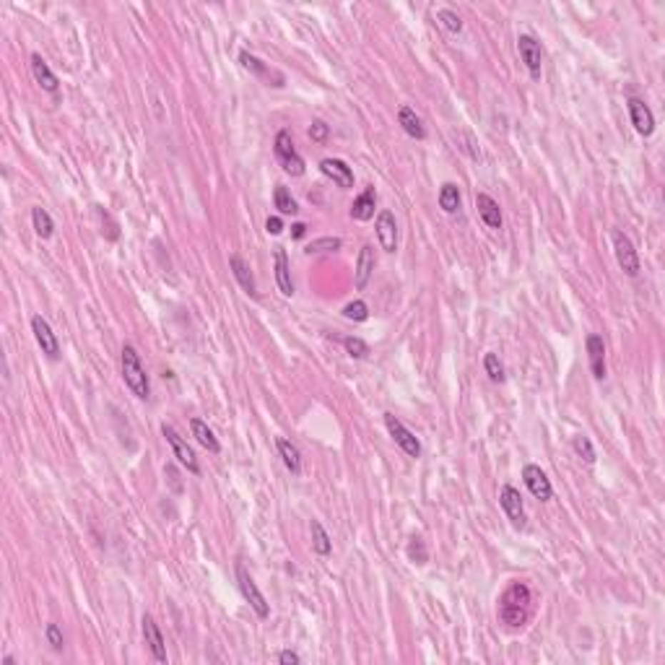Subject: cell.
I'll return each mask as SVG.
<instances>
[{"mask_svg":"<svg viewBox=\"0 0 665 665\" xmlns=\"http://www.w3.org/2000/svg\"><path fill=\"white\" fill-rule=\"evenodd\" d=\"M31 226H34L36 236L39 239H50L52 231H55V224H52V216L44 211L42 206L31 208Z\"/></svg>","mask_w":665,"mask_h":665,"instance_id":"28","label":"cell"},{"mask_svg":"<svg viewBox=\"0 0 665 665\" xmlns=\"http://www.w3.org/2000/svg\"><path fill=\"white\" fill-rule=\"evenodd\" d=\"M320 172L333 179L338 187H344V190L354 187V172H351V166L346 164V161H341V159H322Z\"/></svg>","mask_w":665,"mask_h":665,"instance_id":"15","label":"cell"},{"mask_svg":"<svg viewBox=\"0 0 665 665\" xmlns=\"http://www.w3.org/2000/svg\"><path fill=\"white\" fill-rule=\"evenodd\" d=\"M44 636H47V642H50L52 650H63V631H60L58 624H47V629H44Z\"/></svg>","mask_w":665,"mask_h":665,"instance_id":"38","label":"cell"},{"mask_svg":"<svg viewBox=\"0 0 665 665\" xmlns=\"http://www.w3.org/2000/svg\"><path fill=\"white\" fill-rule=\"evenodd\" d=\"M265 231L273 236H279L281 231H284V221H281L279 216H268V221H265Z\"/></svg>","mask_w":665,"mask_h":665,"instance_id":"40","label":"cell"},{"mask_svg":"<svg viewBox=\"0 0 665 665\" xmlns=\"http://www.w3.org/2000/svg\"><path fill=\"white\" fill-rule=\"evenodd\" d=\"M279 663L281 665H299L301 658L296 655V652H291V650H281L279 652Z\"/></svg>","mask_w":665,"mask_h":665,"instance_id":"41","label":"cell"},{"mask_svg":"<svg viewBox=\"0 0 665 665\" xmlns=\"http://www.w3.org/2000/svg\"><path fill=\"white\" fill-rule=\"evenodd\" d=\"M572 447H574V452H577L579 458L585 460L587 465H593L595 463V450H593V442L587 439V436H574V442H572Z\"/></svg>","mask_w":665,"mask_h":665,"instance_id":"36","label":"cell"},{"mask_svg":"<svg viewBox=\"0 0 665 665\" xmlns=\"http://www.w3.org/2000/svg\"><path fill=\"white\" fill-rule=\"evenodd\" d=\"M436 21L442 24L450 34H460V31H463V19H460L455 11H450V8H439V11H436Z\"/></svg>","mask_w":665,"mask_h":665,"instance_id":"31","label":"cell"},{"mask_svg":"<svg viewBox=\"0 0 665 665\" xmlns=\"http://www.w3.org/2000/svg\"><path fill=\"white\" fill-rule=\"evenodd\" d=\"M276 444H279V455H281V460H284V465H286L294 476H299V473H301V452H299V447H296L294 442H289V439H284V436H281Z\"/></svg>","mask_w":665,"mask_h":665,"instance_id":"26","label":"cell"},{"mask_svg":"<svg viewBox=\"0 0 665 665\" xmlns=\"http://www.w3.org/2000/svg\"><path fill=\"white\" fill-rule=\"evenodd\" d=\"M190 429H193V436L198 439V444H201V447H206V450L214 452V455H219V452H221V442L216 439L214 431L208 429L206 421H201V419H193V421H190Z\"/></svg>","mask_w":665,"mask_h":665,"instance_id":"25","label":"cell"},{"mask_svg":"<svg viewBox=\"0 0 665 665\" xmlns=\"http://www.w3.org/2000/svg\"><path fill=\"white\" fill-rule=\"evenodd\" d=\"M476 208H479L481 221L486 224L489 229H501V224H504L501 221V208L491 195H486V193L476 195Z\"/></svg>","mask_w":665,"mask_h":665,"instance_id":"18","label":"cell"},{"mask_svg":"<svg viewBox=\"0 0 665 665\" xmlns=\"http://www.w3.org/2000/svg\"><path fill=\"white\" fill-rule=\"evenodd\" d=\"M3 665H16V660L11 658V655H8V658H3Z\"/></svg>","mask_w":665,"mask_h":665,"instance_id":"43","label":"cell"},{"mask_svg":"<svg viewBox=\"0 0 665 665\" xmlns=\"http://www.w3.org/2000/svg\"><path fill=\"white\" fill-rule=\"evenodd\" d=\"M587 359H590V369L595 379H606V344L598 333L587 336Z\"/></svg>","mask_w":665,"mask_h":665,"instance_id":"16","label":"cell"},{"mask_svg":"<svg viewBox=\"0 0 665 665\" xmlns=\"http://www.w3.org/2000/svg\"><path fill=\"white\" fill-rule=\"evenodd\" d=\"M273 263H276V284L284 296H294V281H291V265H289V255L284 247L273 252Z\"/></svg>","mask_w":665,"mask_h":665,"instance_id":"17","label":"cell"},{"mask_svg":"<svg viewBox=\"0 0 665 665\" xmlns=\"http://www.w3.org/2000/svg\"><path fill=\"white\" fill-rule=\"evenodd\" d=\"M517 52H520L522 63L528 68V73L533 79H541V63H544V50H541V42L536 36L520 34L517 36Z\"/></svg>","mask_w":665,"mask_h":665,"instance_id":"8","label":"cell"},{"mask_svg":"<svg viewBox=\"0 0 665 665\" xmlns=\"http://www.w3.org/2000/svg\"><path fill=\"white\" fill-rule=\"evenodd\" d=\"M528 608H530V587L525 582H512L499 598V619L507 626L517 629V626H522V624L528 621Z\"/></svg>","mask_w":665,"mask_h":665,"instance_id":"1","label":"cell"},{"mask_svg":"<svg viewBox=\"0 0 665 665\" xmlns=\"http://www.w3.org/2000/svg\"><path fill=\"white\" fill-rule=\"evenodd\" d=\"M304 234H307V226H304V224H294V226H291V236H296V239H299V236H304Z\"/></svg>","mask_w":665,"mask_h":665,"instance_id":"42","label":"cell"},{"mask_svg":"<svg viewBox=\"0 0 665 665\" xmlns=\"http://www.w3.org/2000/svg\"><path fill=\"white\" fill-rule=\"evenodd\" d=\"M484 369H486L491 382H504V366H501L496 354H486V356H484Z\"/></svg>","mask_w":665,"mask_h":665,"instance_id":"34","label":"cell"},{"mask_svg":"<svg viewBox=\"0 0 665 665\" xmlns=\"http://www.w3.org/2000/svg\"><path fill=\"white\" fill-rule=\"evenodd\" d=\"M522 481H525V486H528V491L536 496V499L541 501H549L551 496H554V489H551V481L549 476H546L538 465H525L522 468Z\"/></svg>","mask_w":665,"mask_h":665,"instance_id":"12","label":"cell"},{"mask_svg":"<svg viewBox=\"0 0 665 665\" xmlns=\"http://www.w3.org/2000/svg\"><path fill=\"white\" fill-rule=\"evenodd\" d=\"M374 203H377V195H374V187H369V190H364L356 201L351 203V219H356V221H369L374 216Z\"/></svg>","mask_w":665,"mask_h":665,"instance_id":"23","label":"cell"},{"mask_svg":"<svg viewBox=\"0 0 665 665\" xmlns=\"http://www.w3.org/2000/svg\"><path fill=\"white\" fill-rule=\"evenodd\" d=\"M229 268H231V273H234L236 284H239L244 291L250 294V296H258V284H255V276H252L250 265L244 263L239 255H231V258H229Z\"/></svg>","mask_w":665,"mask_h":665,"instance_id":"20","label":"cell"},{"mask_svg":"<svg viewBox=\"0 0 665 665\" xmlns=\"http://www.w3.org/2000/svg\"><path fill=\"white\" fill-rule=\"evenodd\" d=\"M236 585H239V590H242L244 601L252 606V611H255L260 619H268V614H271V606L265 603V595L258 590L255 579L247 574V569H244L242 564H236Z\"/></svg>","mask_w":665,"mask_h":665,"instance_id":"5","label":"cell"},{"mask_svg":"<svg viewBox=\"0 0 665 665\" xmlns=\"http://www.w3.org/2000/svg\"><path fill=\"white\" fill-rule=\"evenodd\" d=\"M614 252H616V263L626 276H639V255L634 250V242L624 231H616L614 234Z\"/></svg>","mask_w":665,"mask_h":665,"instance_id":"6","label":"cell"},{"mask_svg":"<svg viewBox=\"0 0 665 665\" xmlns=\"http://www.w3.org/2000/svg\"><path fill=\"white\" fill-rule=\"evenodd\" d=\"M398 122H401V128L406 130V136L416 138V141H424V138H426V128H424L421 117L416 115L411 107L398 109Z\"/></svg>","mask_w":665,"mask_h":665,"instance_id":"22","label":"cell"},{"mask_svg":"<svg viewBox=\"0 0 665 665\" xmlns=\"http://www.w3.org/2000/svg\"><path fill=\"white\" fill-rule=\"evenodd\" d=\"M273 203H276V208H279L284 216H294L296 211H299L296 201H294L291 193H289L284 185H276V190H273Z\"/></svg>","mask_w":665,"mask_h":665,"instance_id":"30","label":"cell"},{"mask_svg":"<svg viewBox=\"0 0 665 665\" xmlns=\"http://www.w3.org/2000/svg\"><path fill=\"white\" fill-rule=\"evenodd\" d=\"M31 73H34V79H36V84L44 89V91H50V94H55L60 89V81H58V76L50 71V65L44 63L42 60V55H31Z\"/></svg>","mask_w":665,"mask_h":665,"instance_id":"19","label":"cell"},{"mask_svg":"<svg viewBox=\"0 0 665 665\" xmlns=\"http://www.w3.org/2000/svg\"><path fill=\"white\" fill-rule=\"evenodd\" d=\"M161 434H164L166 442L172 444V452H174V458L179 460V465H185L187 471L198 476V473H201V463H198V458H195V452L190 450V444L177 434V429L169 426V424H161Z\"/></svg>","mask_w":665,"mask_h":665,"instance_id":"7","label":"cell"},{"mask_svg":"<svg viewBox=\"0 0 665 665\" xmlns=\"http://www.w3.org/2000/svg\"><path fill=\"white\" fill-rule=\"evenodd\" d=\"M626 104H629V117H631L634 130L639 136L650 138L652 133H655V115H652V109L647 107L642 99H636V96H631Z\"/></svg>","mask_w":665,"mask_h":665,"instance_id":"13","label":"cell"},{"mask_svg":"<svg viewBox=\"0 0 665 665\" xmlns=\"http://www.w3.org/2000/svg\"><path fill=\"white\" fill-rule=\"evenodd\" d=\"M239 63H242L250 73H255L258 79H263V81L276 79V84H279V86H284V76H281V73H273L271 68L263 63V60H258L255 55H250V52H239Z\"/></svg>","mask_w":665,"mask_h":665,"instance_id":"24","label":"cell"},{"mask_svg":"<svg viewBox=\"0 0 665 665\" xmlns=\"http://www.w3.org/2000/svg\"><path fill=\"white\" fill-rule=\"evenodd\" d=\"M439 208L450 216L460 211V187L455 182H444L439 187Z\"/></svg>","mask_w":665,"mask_h":665,"instance_id":"27","label":"cell"},{"mask_svg":"<svg viewBox=\"0 0 665 665\" xmlns=\"http://www.w3.org/2000/svg\"><path fill=\"white\" fill-rule=\"evenodd\" d=\"M374 229H377V239H379V244H382V250L385 252L398 250V221H395L393 211H387V208L385 211H379Z\"/></svg>","mask_w":665,"mask_h":665,"instance_id":"11","label":"cell"},{"mask_svg":"<svg viewBox=\"0 0 665 665\" xmlns=\"http://www.w3.org/2000/svg\"><path fill=\"white\" fill-rule=\"evenodd\" d=\"M341 344H344L346 354H349L351 359H366V354H369V346H366V341H361V338H356V336L341 338Z\"/></svg>","mask_w":665,"mask_h":665,"instance_id":"32","label":"cell"},{"mask_svg":"<svg viewBox=\"0 0 665 665\" xmlns=\"http://www.w3.org/2000/svg\"><path fill=\"white\" fill-rule=\"evenodd\" d=\"M309 530H312V549L320 554V556H328L330 551H333V541H330L328 530L322 528L320 520H312V525H309Z\"/></svg>","mask_w":665,"mask_h":665,"instance_id":"29","label":"cell"},{"mask_svg":"<svg viewBox=\"0 0 665 665\" xmlns=\"http://www.w3.org/2000/svg\"><path fill=\"white\" fill-rule=\"evenodd\" d=\"M328 136H330V128L322 120H315L312 125H309V138H312L315 144H325Z\"/></svg>","mask_w":665,"mask_h":665,"instance_id":"39","label":"cell"},{"mask_svg":"<svg viewBox=\"0 0 665 665\" xmlns=\"http://www.w3.org/2000/svg\"><path fill=\"white\" fill-rule=\"evenodd\" d=\"M344 247V242L338 239V236H322V239H315V242L307 244V255H312V252H336Z\"/></svg>","mask_w":665,"mask_h":665,"instance_id":"33","label":"cell"},{"mask_svg":"<svg viewBox=\"0 0 665 665\" xmlns=\"http://www.w3.org/2000/svg\"><path fill=\"white\" fill-rule=\"evenodd\" d=\"M120 364H122V379H125V385L130 387V393L136 395V398H141V401H149V395H151L149 374H146L144 364H141L138 351L130 344L122 346Z\"/></svg>","mask_w":665,"mask_h":665,"instance_id":"2","label":"cell"},{"mask_svg":"<svg viewBox=\"0 0 665 665\" xmlns=\"http://www.w3.org/2000/svg\"><path fill=\"white\" fill-rule=\"evenodd\" d=\"M31 330H34L36 346L42 349V354H47L50 359H60V341H58V336L52 333L50 322L44 320L42 315H34L31 317Z\"/></svg>","mask_w":665,"mask_h":665,"instance_id":"9","label":"cell"},{"mask_svg":"<svg viewBox=\"0 0 665 665\" xmlns=\"http://www.w3.org/2000/svg\"><path fill=\"white\" fill-rule=\"evenodd\" d=\"M499 504L515 528H522V525H525V507H522V496L515 486L504 484V486L499 489Z\"/></svg>","mask_w":665,"mask_h":665,"instance_id":"10","label":"cell"},{"mask_svg":"<svg viewBox=\"0 0 665 665\" xmlns=\"http://www.w3.org/2000/svg\"><path fill=\"white\" fill-rule=\"evenodd\" d=\"M344 317L346 320H354V322H364L366 317H369V307H366V301L356 299V301H351V304H346Z\"/></svg>","mask_w":665,"mask_h":665,"instance_id":"35","label":"cell"},{"mask_svg":"<svg viewBox=\"0 0 665 665\" xmlns=\"http://www.w3.org/2000/svg\"><path fill=\"white\" fill-rule=\"evenodd\" d=\"M385 426H387V431H390V436H393V442L406 452L408 458H421V442H419V436L408 429L401 419H395L393 414H385Z\"/></svg>","mask_w":665,"mask_h":665,"instance_id":"4","label":"cell"},{"mask_svg":"<svg viewBox=\"0 0 665 665\" xmlns=\"http://www.w3.org/2000/svg\"><path fill=\"white\" fill-rule=\"evenodd\" d=\"M144 639L149 644L151 655L156 663H166V644H164V634L159 629V624L151 619V616H144Z\"/></svg>","mask_w":665,"mask_h":665,"instance_id":"14","label":"cell"},{"mask_svg":"<svg viewBox=\"0 0 665 665\" xmlns=\"http://www.w3.org/2000/svg\"><path fill=\"white\" fill-rule=\"evenodd\" d=\"M273 151H276V159L281 161L284 172L291 174V177H301V174H304V159L299 156V151L294 149V141L289 130H279V133H276Z\"/></svg>","mask_w":665,"mask_h":665,"instance_id":"3","label":"cell"},{"mask_svg":"<svg viewBox=\"0 0 665 665\" xmlns=\"http://www.w3.org/2000/svg\"><path fill=\"white\" fill-rule=\"evenodd\" d=\"M408 556H411L414 564H426L429 554H426V546H424L421 538H414V541H411V546H408Z\"/></svg>","mask_w":665,"mask_h":665,"instance_id":"37","label":"cell"},{"mask_svg":"<svg viewBox=\"0 0 665 665\" xmlns=\"http://www.w3.org/2000/svg\"><path fill=\"white\" fill-rule=\"evenodd\" d=\"M374 265H377L374 250L369 244H364V247L359 250V260H356V289H366V284H369V279H372V273H374Z\"/></svg>","mask_w":665,"mask_h":665,"instance_id":"21","label":"cell"}]
</instances>
